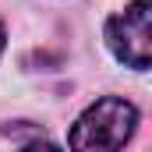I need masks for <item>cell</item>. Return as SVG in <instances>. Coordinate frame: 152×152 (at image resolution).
Here are the masks:
<instances>
[{
    "label": "cell",
    "mask_w": 152,
    "mask_h": 152,
    "mask_svg": "<svg viewBox=\"0 0 152 152\" xmlns=\"http://www.w3.org/2000/svg\"><path fill=\"white\" fill-rule=\"evenodd\" d=\"M138 127V110L127 99H96L71 127V152H124Z\"/></svg>",
    "instance_id": "1"
},
{
    "label": "cell",
    "mask_w": 152,
    "mask_h": 152,
    "mask_svg": "<svg viewBox=\"0 0 152 152\" xmlns=\"http://www.w3.org/2000/svg\"><path fill=\"white\" fill-rule=\"evenodd\" d=\"M106 46L124 67H152V0H134L106 21Z\"/></svg>",
    "instance_id": "2"
},
{
    "label": "cell",
    "mask_w": 152,
    "mask_h": 152,
    "mask_svg": "<svg viewBox=\"0 0 152 152\" xmlns=\"http://www.w3.org/2000/svg\"><path fill=\"white\" fill-rule=\"evenodd\" d=\"M21 152H64V149H57L53 142H32V145H25Z\"/></svg>",
    "instance_id": "3"
},
{
    "label": "cell",
    "mask_w": 152,
    "mask_h": 152,
    "mask_svg": "<svg viewBox=\"0 0 152 152\" xmlns=\"http://www.w3.org/2000/svg\"><path fill=\"white\" fill-rule=\"evenodd\" d=\"M0 50H4V25H0Z\"/></svg>",
    "instance_id": "4"
}]
</instances>
